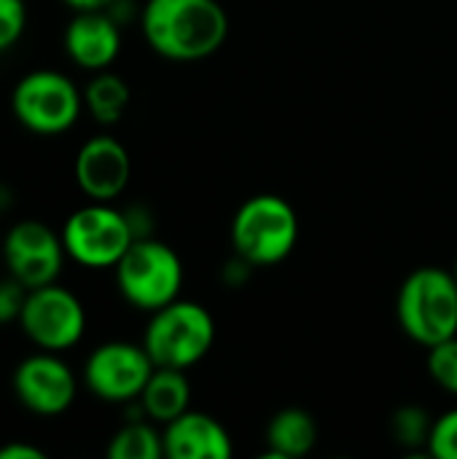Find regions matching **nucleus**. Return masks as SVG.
Listing matches in <instances>:
<instances>
[{"instance_id":"obj_1","label":"nucleus","mask_w":457,"mask_h":459,"mask_svg":"<svg viewBox=\"0 0 457 459\" xmlns=\"http://www.w3.org/2000/svg\"><path fill=\"white\" fill-rule=\"evenodd\" d=\"M140 30L159 56L199 62L226 43L229 16L218 0H145Z\"/></svg>"},{"instance_id":"obj_19","label":"nucleus","mask_w":457,"mask_h":459,"mask_svg":"<svg viewBox=\"0 0 457 459\" xmlns=\"http://www.w3.org/2000/svg\"><path fill=\"white\" fill-rule=\"evenodd\" d=\"M431 428H434L431 414L417 403L401 406L391 417V436L401 449H428Z\"/></svg>"},{"instance_id":"obj_12","label":"nucleus","mask_w":457,"mask_h":459,"mask_svg":"<svg viewBox=\"0 0 457 459\" xmlns=\"http://www.w3.org/2000/svg\"><path fill=\"white\" fill-rule=\"evenodd\" d=\"M73 175L83 196L92 202H113L127 191L132 178L129 151L110 134H94L78 148Z\"/></svg>"},{"instance_id":"obj_24","label":"nucleus","mask_w":457,"mask_h":459,"mask_svg":"<svg viewBox=\"0 0 457 459\" xmlns=\"http://www.w3.org/2000/svg\"><path fill=\"white\" fill-rule=\"evenodd\" d=\"M43 449L32 444H5L0 446V459H43Z\"/></svg>"},{"instance_id":"obj_25","label":"nucleus","mask_w":457,"mask_h":459,"mask_svg":"<svg viewBox=\"0 0 457 459\" xmlns=\"http://www.w3.org/2000/svg\"><path fill=\"white\" fill-rule=\"evenodd\" d=\"M73 11H108L116 0H62Z\"/></svg>"},{"instance_id":"obj_9","label":"nucleus","mask_w":457,"mask_h":459,"mask_svg":"<svg viewBox=\"0 0 457 459\" xmlns=\"http://www.w3.org/2000/svg\"><path fill=\"white\" fill-rule=\"evenodd\" d=\"M154 368L156 366L143 344L105 342L86 358L83 385L105 403H137Z\"/></svg>"},{"instance_id":"obj_2","label":"nucleus","mask_w":457,"mask_h":459,"mask_svg":"<svg viewBox=\"0 0 457 459\" xmlns=\"http://www.w3.org/2000/svg\"><path fill=\"white\" fill-rule=\"evenodd\" d=\"M396 315L401 331L420 347L457 336V277L453 269L420 266L399 288Z\"/></svg>"},{"instance_id":"obj_16","label":"nucleus","mask_w":457,"mask_h":459,"mask_svg":"<svg viewBox=\"0 0 457 459\" xmlns=\"http://www.w3.org/2000/svg\"><path fill=\"white\" fill-rule=\"evenodd\" d=\"M318 444V425L307 409H280L267 425V457L299 459L310 455Z\"/></svg>"},{"instance_id":"obj_21","label":"nucleus","mask_w":457,"mask_h":459,"mask_svg":"<svg viewBox=\"0 0 457 459\" xmlns=\"http://www.w3.org/2000/svg\"><path fill=\"white\" fill-rule=\"evenodd\" d=\"M426 452L436 459H457V406L434 420Z\"/></svg>"},{"instance_id":"obj_23","label":"nucleus","mask_w":457,"mask_h":459,"mask_svg":"<svg viewBox=\"0 0 457 459\" xmlns=\"http://www.w3.org/2000/svg\"><path fill=\"white\" fill-rule=\"evenodd\" d=\"M24 301H27V288L16 282L13 277H3L0 280V325H8L13 320L19 323Z\"/></svg>"},{"instance_id":"obj_7","label":"nucleus","mask_w":457,"mask_h":459,"mask_svg":"<svg viewBox=\"0 0 457 459\" xmlns=\"http://www.w3.org/2000/svg\"><path fill=\"white\" fill-rule=\"evenodd\" d=\"M59 234L67 258L83 269H113L135 242L127 212L108 202H92L70 212Z\"/></svg>"},{"instance_id":"obj_26","label":"nucleus","mask_w":457,"mask_h":459,"mask_svg":"<svg viewBox=\"0 0 457 459\" xmlns=\"http://www.w3.org/2000/svg\"><path fill=\"white\" fill-rule=\"evenodd\" d=\"M8 207H11V194H8V188L0 186V212H5Z\"/></svg>"},{"instance_id":"obj_20","label":"nucleus","mask_w":457,"mask_h":459,"mask_svg":"<svg viewBox=\"0 0 457 459\" xmlns=\"http://www.w3.org/2000/svg\"><path fill=\"white\" fill-rule=\"evenodd\" d=\"M428 374L450 395H457V336L428 347Z\"/></svg>"},{"instance_id":"obj_11","label":"nucleus","mask_w":457,"mask_h":459,"mask_svg":"<svg viewBox=\"0 0 457 459\" xmlns=\"http://www.w3.org/2000/svg\"><path fill=\"white\" fill-rule=\"evenodd\" d=\"M13 393L27 411L59 417L75 403L78 379L57 352L40 350L13 368Z\"/></svg>"},{"instance_id":"obj_5","label":"nucleus","mask_w":457,"mask_h":459,"mask_svg":"<svg viewBox=\"0 0 457 459\" xmlns=\"http://www.w3.org/2000/svg\"><path fill=\"white\" fill-rule=\"evenodd\" d=\"M113 272L124 301L148 315L180 299L183 264L180 255L162 239H135L121 261L113 266Z\"/></svg>"},{"instance_id":"obj_3","label":"nucleus","mask_w":457,"mask_h":459,"mask_svg":"<svg viewBox=\"0 0 457 459\" xmlns=\"http://www.w3.org/2000/svg\"><path fill=\"white\" fill-rule=\"evenodd\" d=\"M299 242V215L277 194H256L240 204L232 221L234 255L256 266L283 264Z\"/></svg>"},{"instance_id":"obj_15","label":"nucleus","mask_w":457,"mask_h":459,"mask_svg":"<svg viewBox=\"0 0 457 459\" xmlns=\"http://www.w3.org/2000/svg\"><path fill=\"white\" fill-rule=\"evenodd\" d=\"M189 403H191V385L186 371L180 368H154L151 379L145 382L137 398L143 414L156 425L172 422L175 417L189 411Z\"/></svg>"},{"instance_id":"obj_28","label":"nucleus","mask_w":457,"mask_h":459,"mask_svg":"<svg viewBox=\"0 0 457 459\" xmlns=\"http://www.w3.org/2000/svg\"><path fill=\"white\" fill-rule=\"evenodd\" d=\"M0 247H3V239H0Z\"/></svg>"},{"instance_id":"obj_17","label":"nucleus","mask_w":457,"mask_h":459,"mask_svg":"<svg viewBox=\"0 0 457 459\" xmlns=\"http://www.w3.org/2000/svg\"><path fill=\"white\" fill-rule=\"evenodd\" d=\"M129 100H132L129 83L108 70L94 73L92 81L83 86V110H89V116L105 126H113L124 118Z\"/></svg>"},{"instance_id":"obj_10","label":"nucleus","mask_w":457,"mask_h":459,"mask_svg":"<svg viewBox=\"0 0 457 459\" xmlns=\"http://www.w3.org/2000/svg\"><path fill=\"white\" fill-rule=\"evenodd\" d=\"M0 258L8 269V277L32 290L57 282L67 253L62 245V234H57L43 221L27 218L5 231Z\"/></svg>"},{"instance_id":"obj_4","label":"nucleus","mask_w":457,"mask_h":459,"mask_svg":"<svg viewBox=\"0 0 457 459\" xmlns=\"http://www.w3.org/2000/svg\"><path fill=\"white\" fill-rule=\"evenodd\" d=\"M215 320L213 315L186 299H175L167 307L151 312V320L143 333V347L156 368H180L189 371L213 350Z\"/></svg>"},{"instance_id":"obj_8","label":"nucleus","mask_w":457,"mask_h":459,"mask_svg":"<svg viewBox=\"0 0 457 459\" xmlns=\"http://www.w3.org/2000/svg\"><path fill=\"white\" fill-rule=\"evenodd\" d=\"M19 325L38 350L65 352L83 339L86 309L73 290L51 282V285L27 290Z\"/></svg>"},{"instance_id":"obj_13","label":"nucleus","mask_w":457,"mask_h":459,"mask_svg":"<svg viewBox=\"0 0 457 459\" xmlns=\"http://www.w3.org/2000/svg\"><path fill=\"white\" fill-rule=\"evenodd\" d=\"M65 51L81 70H108L121 51V24L110 11H75L65 27Z\"/></svg>"},{"instance_id":"obj_14","label":"nucleus","mask_w":457,"mask_h":459,"mask_svg":"<svg viewBox=\"0 0 457 459\" xmlns=\"http://www.w3.org/2000/svg\"><path fill=\"white\" fill-rule=\"evenodd\" d=\"M167 459H229L234 446L226 428L205 411H183L164 425Z\"/></svg>"},{"instance_id":"obj_6","label":"nucleus","mask_w":457,"mask_h":459,"mask_svg":"<svg viewBox=\"0 0 457 459\" xmlns=\"http://www.w3.org/2000/svg\"><path fill=\"white\" fill-rule=\"evenodd\" d=\"M11 110L32 134H65L83 113V91L65 73L48 67L30 70L11 91Z\"/></svg>"},{"instance_id":"obj_22","label":"nucleus","mask_w":457,"mask_h":459,"mask_svg":"<svg viewBox=\"0 0 457 459\" xmlns=\"http://www.w3.org/2000/svg\"><path fill=\"white\" fill-rule=\"evenodd\" d=\"M27 27L24 0H0V54L13 48Z\"/></svg>"},{"instance_id":"obj_27","label":"nucleus","mask_w":457,"mask_h":459,"mask_svg":"<svg viewBox=\"0 0 457 459\" xmlns=\"http://www.w3.org/2000/svg\"><path fill=\"white\" fill-rule=\"evenodd\" d=\"M453 272H455V277H457V258H455V266H453Z\"/></svg>"},{"instance_id":"obj_18","label":"nucleus","mask_w":457,"mask_h":459,"mask_svg":"<svg viewBox=\"0 0 457 459\" xmlns=\"http://www.w3.org/2000/svg\"><path fill=\"white\" fill-rule=\"evenodd\" d=\"M110 459H162L164 457V436L156 430V422L145 417H129V422L116 430L108 444Z\"/></svg>"}]
</instances>
